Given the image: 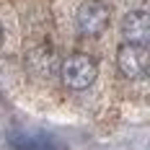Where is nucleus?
<instances>
[{
  "mask_svg": "<svg viewBox=\"0 0 150 150\" xmlns=\"http://www.w3.org/2000/svg\"><path fill=\"white\" fill-rule=\"evenodd\" d=\"M96 75H98V62L91 54L78 52V54H70L67 60H62V65H60L62 83L73 91H86L88 86H93Z\"/></svg>",
  "mask_w": 150,
  "mask_h": 150,
  "instance_id": "nucleus-1",
  "label": "nucleus"
},
{
  "mask_svg": "<svg viewBox=\"0 0 150 150\" xmlns=\"http://www.w3.org/2000/svg\"><path fill=\"white\" fill-rule=\"evenodd\" d=\"M109 5L101 3V0H86L78 13H75V23H78V31L83 36H101L106 29H109Z\"/></svg>",
  "mask_w": 150,
  "mask_h": 150,
  "instance_id": "nucleus-2",
  "label": "nucleus"
},
{
  "mask_svg": "<svg viewBox=\"0 0 150 150\" xmlns=\"http://www.w3.org/2000/svg\"><path fill=\"white\" fill-rule=\"evenodd\" d=\"M148 65H150V52L145 44H124L119 47L117 52V67L124 78L135 80V78H142L148 73Z\"/></svg>",
  "mask_w": 150,
  "mask_h": 150,
  "instance_id": "nucleus-3",
  "label": "nucleus"
},
{
  "mask_svg": "<svg viewBox=\"0 0 150 150\" xmlns=\"http://www.w3.org/2000/svg\"><path fill=\"white\" fill-rule=\"evenodd\" d=\"M122 36L127 44H148L150 39V16L145 11H132L122 18Z\"/></svg>",
  "mask_w": 150,
  "mask_h": 150,
  "instance_id": "nucleus-4",
  "label": "nucleus"
},
{
  "mask_svg": "<svg viewBox=\"0 0 150 150\" xmlns=\"http://www.w3.org/2000/svg\"><path fill=\"white\" fill-rule=\"evenodd\" d=\"M13 145L21 150H57L44 137H13Z\"/></svg>",
  "mask_w": 150,
  "mask_h": 150,
  "instance_id": "nucleus-5",
  "label": "nucleus"
},
{
  "mask_svg": "<svg viewBox=\"0 0 150 150\" xmlns=\"http://www.w3.org/2000/svg\"><path fill=\"white\" fill-rule=\"evenodd\" d=\"M0 47H3V26H0Z\"/></svg>",
  "mask_w": 150,
  "mask_h": 150,
  "instance_id": "nucleus-6",
  "label": "nucleus"
}]
</instances>
